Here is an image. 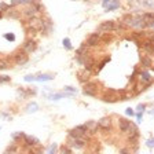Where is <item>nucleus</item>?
<instances>
[{
	"label": "nucleus",
	"mask_w": 154,
	"mask_h": 154,
	"mask_svg": "<svg viewBox=\"0 0 154 154\" xmlns=\"http://www.w3.org/2000/svg\"><path fill=\"white\" fill-rule=\"evenodd\" d=\"M52 76H50V74H40L39 77H36L37 81H48V80H52Z\"/></svg>",
	"instance_id": "nucleus-13"
},
{
	"label": "nucleus",
	"mask_w": 154,
	"mask_h": 154,
	"mask_svg": "<svg viewBox=\"0 0 154 154\" xmlns=\"http://www.w3.org/2000/svg\"><path fill=\"white\" fill-rule=\"evenodd\" d=\"M99 39H101V37H99L98 33H92V35L87 39V46L88 47H95L96 44H99Z\"/></svg>",
	"instance_id": "nucleus-6"
},
{
	"label": "nucleus",
	"mask_w": 154,
	"mask_h": 154,
	"mask_svg": "<svg viewBox=\"0 0 154 154\" xmlns=\"http://www.w3.org/2000/svg\"><path fill=\"white\" fill-rule=\"evenodd\" d=\"M0 18H2V12H0Z\"/></svg>",
	"instance_id": "nucleus-36"
},
{
	"label": "nucleus",
	"mask_w": 154,
	"mask_h": 154,
	"mask_svg": "<svg viewBox=\"0 0 154 154\" xmlns=\"http://www.w3.org/2000/svg\"><path fill=\"white\" fill-rule=\"evenodd\" d=\"M52 101H58V99H61V98H65V94H55V95H51L50 96Z\"/></svg>",
	"instance_id": "nucleus-19"
},
{
	"label": "nucleus",
	"mask_w": 154,
	"mask_h": 154,
	"mask_svg": "<svg viewBox=\"0 0 154 154\" xmlns=\"http://www.w3.org/2000/svg\"><path fill=\"white\" fill-rule=\"evenodd\" d=\"M36 48H37V44L35 40H28V41L23 44V51L25 52H33Z\"/></svg>",
	"instance_id": "nucleus-5"
},
{
	"label": "nucleus",
	"mask_w": 154,
	"mask_h": 154,
	"mask_svg": "<svg viewBox=\"0 0 154 154\" xmlns=\"http://www.w3.org/2000/svg\"><path fill=\"white\" fill-rule=\"evenodd\" d=\"M61 151H62V153H70L72 150L67 149V147H62V149H61Z\"/></svg>",
	"instance_id": "nucleus-27"
},
{
	"label": "nucleus",
	"mask_w": 154,
	"mask_h": 154,
	"mask_svg": "<svg viewBox=\"0 0 154 154\" xmlns=\"http://www.w3.org/2000/svg\"><path fill=\"white\" fill-rule=\"evenodd\" d=\"M113 28H114V22L106 21V22H102L98 26V30L99 32H110V30H113Z\"/></svg>",
	"instance_id": "nucleus-4"
},
{
	"label": "nucleus",
	"mask_w": 154,
	"mask_h": 154,
	"mask_svg": "<svg viewBox=\"0 0 154 154\" xmlns=\"http://www.w3.org/2000/svg\"><path fill=\"white\" fill-rule=\"evenodd\" d=\"M8 15H10V17H14V18H17V17H18V14H17V12H14V11H12V12L10 11V12H8Z\"/></svg>",
	"instance_id": "nucleus-31"
},
{
	"label": "nucleus",
	"mask_w": 154,
	"mask_h": 154,
	"mask_svg": "<svg viewBox=\"0 0 154 154\" xmlns=\"http://www.w3.org/2000/svg\"><path fill=\"white\" fill-rule=\"evenodd\" d=\"M65 90H66V91H69V92H72V94L77 92V90H76V88H73V87H65Z\"/></svg>",
	"instance_id": "nucleus-24"
},
{
	"label": "nucleus",
	"mask_w": 154,
	"mask_h": 154,
	"mask_svg": "<svg viewBox=\"0 0 154 154\" xmlns=\"http://www.w3.org/2000/svg\"><path fill=\"white\" fill-rule=\"evenodd\" d=\"M98 127H101V128H103V129L111 128V120H110V118H107V117L99 120V121H98Z\"/></svg>",
	"instance_id": "nucleus-7"
},
{
	"label": "nucleus",
	"mask_w": 154,
	"mask_h": 154,
	"mask_svg": "<svg viewBox=\"0 0 154 154\" xmlns=\"http://www.w3.org/2000/svg\"><path fill=\"white\" fill-rule=\"evenodd\" d=\"M85 127H87L88 128V132H90V129H91V133H94L95 132V129H96V127H98V124L96 122H92V121H90V122H87V124H85Z\"/></svg>",
	"instance_id": "nucleus-14"
},
{
	"label": "nucleus",
	"mask_w": 154,
	"mask_h": 154,
	"mask_svg": "<svg viewBox=\"0 0 154 154\" xmlns=\"http://www.w3.org/2000/svg\"><path fill=\"white\" fill-rule=\"evenodd\" d=\"M140 118H142V111L138 113V120H140Z\"/></svg>",
	"instance_id": "nucleus-35"
},
{
	"label": "nucleus",
	"mask_w": 154,
	"mask_h": 154,
	"mask_svg": "<svg viewBox=\"0 0 154 154\" xmlns=\"http://www.w3.org/2000/svg\"><path fill=\"white\" fill-rule=\"evenodd\" d=\"M129 125H131V122H129L127 118H120L118 120V127H120V129H121L122 132L128 131V129H129Z\"/></svg>",
	"instance_id": "nucleus-8"
},
{
	"label": "nucleus",
	"mask_w": 154,
	"mask_h": 154,
	"mask_svg": "<svg viewBox=\"0 0 154 154\" xmlns=\"http://www.w3.org/2000/svg\"><path fill=\"white\" fill-rule=\"evenodd\" d=\"M15 146H12V147H8V149H7V151H15Z\"/></svg>",
	"instance_id": "nucleus-32"
},
{
	"label": "nucleus",
	"mask_w": 154,
	"mask_h": 154,
	"mask_svg": "<svg viewBox=\"0 0 154 154\" xmlns=\"http://www.w3.org/2000/svg\"><path fill=\"white\" fill-rule=\"evenodd\" d=\"M4 37H6L7 40H11V41H14V40H15L14 35H4Z\"/></svg>",
	"instance_id": "nucleus-25"
},
{
	"label": "nucleus",
	"mask_w": 154,
	"mask_h": 154,
	"mask_svg": "<svg viewBox=\"0 0 154 154\" xmlns=\"http://www.w3.org/2000/svg\"><path fill=\"white\" fill-rule=\"evenodd\" d=\"M131 21H132V15H125L124 18H122V22L128 23V25H131Z\"/></svg>",
	"instance_id": "nucleus-20"
},
{
	"label": "nucleus",
	"mask_w": 154,
	"mask_h": 154,
	"mask_svg": "<svg viewBox=\"0 0 154 154\" xmlns=\"http://www.w3.org/2000/svg\"><path fill=\"white\" fill-rule=\"evenodd\" d=\"M143 48H145V51L149 54V55H151V54H153V43H151V40L143 43Z\"/></svg>",
	"instance_id": "nucleus-9"
},
{
	"label": "nucleus",
	"mask_w": 154,
	"mask_h": 154,
	"mask_svg": "<svg viewBox=\"0 0 154 154\" xmlns=\"http://www.w3.org/2000/svg\"><path fill=\"white\" fill-rule=\"evenodd\" d=\"M10 67V65L7 61H4V59H0V70H4V69H8Z\"/></svg>",
	"instance_id": "nucleus-17"
},
{
	"label": "nucleus",
	"mask_w": 154,
	"mask_h": 154,
	"mask_svg": "<svg viewBox=\"0 0 154 154\" xmlns=\"http://www.w3.org/2000/svg\"><path fill=\"white\" fill-rule=\"evenodd\" d=\"M37 110V105L36 103H30L28 106V111H36Z\"/></svg>",
	"instance_id": "nucleus-21"
},
{
	"label": "nucleus",
	"mask_w": 154,
	"mask_h": 154,
	"mask_svg": "<svg viewBox=\"0 0 154 154\" xmlns=\"http://www.w3.org/2000/svg\"><path fill=\"white\" fill-rule=\"evenodd\" d=\"M48 151H50V153H54V151H57V146H55V145H52V146H51L50 149H48Z\"/></svg>",
	"instance_id": "nucleus-26"
},
{
	"label": "nucleus",
	"mask_w": 154,
	"mask_h": 154,
	"mask_svg": "<svg viewBox=\"0 0 154 154\" xmlns=\"http://www.w3.org/2000/svg\"><path fill=\"white\" fill-rule=\"evenodd\" d=\"M25 80H26V81H32V80H36V77H33V76H26Z\"/></svg>",
	"instance_id": "nucleus-29"
},
{
	"label": "nucleus",
	"mask_w": 154,
	"mask_h": 154,
	"mask_svg": "<svg viewBox=\"0 0 154 154\" xmlns=\"http://www.w3.org/2000/svg\"><path fill=\"white\" fill-rule=\"evenodd\" d=\"M103 101L105 102H116V101H117V98H116L114 95H111L110 92H106V94L103 95Z\"/></svg>",
	"instance_id": "nucleus-11"
},
{
	"label": "nucleus",
	"mask_w": 154,
	"mask_h": 154,
	"mask_svg": "<svg viewBox=\"0 0 154 154\" xmlns=\"http://www.w3.org/2000/svg\"><path fill=\"white\" fill-rule=\"evenodd\" d=\"M140 78H142L143 81H147V83H150V81H151L150 73H147V72H142V73H140Z\"/></svg>",
	"instance_id": "nucleus-15"
},
{
	"label": "nucleus",
	"mask_w": 154,
	"mask_h": 154,
	"mask_svg": "<svg viewBox=\"0 0 154 154\" xmlns=\"http://www.w3.org/2000/svg\"><path fill=\"white\" fill-rule=\"evenodd\" d=\"M78 77H80L81 81H87L88 78H90V72H88V69H85L84 72H80V73H78Z\"/></svg>",
	"instance_id": "nucleus-10"
},
{
	"label": "nucleus",
	"mask_w": 154,
	"mask_h": 154,
	"mask_svg": "<svg viewBox=\"0 0 154 154\" xmlns=\"http://www.w3.org/2000/svg\"><path fill=\"white\" fill-rule=\"evenodd\" d=\"M118 3L117 2H114V3H113V4H110V6H109V7H107V11H113V10H117L118 8Z\"/></svg>",
	"instance_id": "nucleus-18"
},
{
	"label": "nucleus",
	"mask_w": 154,
	"mask_h": 154,
	"mask_svg": "<svg viewBox=\"0 0 154 154\" xmlns=\"http://www.w3.org/2000/svg\"><path fill=\"white\" fill-rule=\"evenodd\" d=\"M127 114H128V116H133V110H132V109H127Z\"/></svg>",
	"instance_id": "nucleus-30"
},
{
	"label": "nucleus",
	"mask_w": 154,
	"mask_h": 154,
	"mask_svg": "<svg viewBox=\"0 0 154 154\" xmlns=\"http://www.w3.org/2000/svg\"><path fill=\"white\" fill-rule=\"evenodd\" d=\"M87 127L85 125H80V127H76L74 129H72V131L69 132V135L72 136V138H83V136L87 133Z\"/></svg>",
	"instance_id": "nucleus-1"
},
{
	"label": "nucleus",
	"mask_w": 154,
	"mask_h": 154,
	"mask_svg": "<svg viewBox=\"0 0 154 154\" xmlns=\"http://www.w3.org/2000/svg\"><path fill=\"white\" fill-rule=\"evenodd\" d=\"M153 143H154V142H153L151 139H150L149 142H147V146H149V147H153Z\"/></svg>",
	"instance_id": "nucleus-33"
},
{
	"label": "nucleus",
	"mask_w": 154,
	"mask_h": 154,
	"mask_svg": "<svg viewBox=\"0 0 154 154\" xmlns=\"http://www.w3.org/2000/svg\"><path fill=\"white\" fill-rule=\"evenodd\" d=\"M2 8H3V10H6V8H8V6H6V4H2Z\"/></svg>",
	"instance_id": "nucleus-34"
},
{
	"label": "nucleus",
	"mask_w": 154,
	"mask_h": 154,
	"mask_svg": "<svg viewBox=\"0 0 154 154\" xmlns=\"http://www.w3.org/2000/svg\"><path fill=\"white\" fill-rule=\"evenodd\" d=\"M113 0H103V3H102V4H103V7H107V4L109 3H111Z\"/></svg>",
	"instance_id": "nucleus-28"
},
{
	"label": "nucleus",
	"mask_w": 154,
	"mask_h": 154,
	"mask_svg": "<svg viewBox=\"0 0 154 154\" xmlns=\"http://www.w3.org/2000/svg\"><path fill=\"white\" fill-rule=\"evenodd\" d=\"M7 81H10V77H8V76H3V77H0V83H7Z\"/></svg>",
	"instance_id": "nucleus-23"
},
{
	"label": "nucleus",
	"mask_w": 154,
	"mask_h": 154,
	"mask_svg": "<svg viewBox=\"0 0 154 154\" xmlns=\"http://www.w3.org/2000/svg\"><path fill=\"white\" fill-rule=\"evenodd\" d=\"M23 138H25V145H28V146H35V145H37V139L30 138V136H23Z\"/></svg>",
	"instance_id": "nucleus-12"
},
{
	"label": "nucleus",
	"mask_w": 154,
	"mask_h": 154,
	"mask_svg": "<svg viewBox=\"0 0 154 154\" xmlns=\"http://www.w3.org/2000/svg\"><path fill=\"white\" fill-rule=\"evenodd\" d=\"M63 46H65V48L70 50V48H72V46H70V40H69V39H63Z\"/></svg>",
	"instance_id": "nucleus-22"
},
{
	"label": "nucleus",
	"mask_w": 154,
	"mask_h": 154,
	"mask_svg": "<svg viewBox=\"0 0 154 154\" xmlns=\"http://www.w3.org/2000/svg\"><path fill=\"white\" fill-rule=\"evenodd\" d=\"M14 59H15V62L18 65H25L26 62H28V59H29L28 52H25V51H19V52H17L14 55Z\"/></svg>",
	"instance_id": "nucleus-3"
},
{
	"label": "nucleus",
	"mask_w": 154,
	"mask_h": 154,
	"mask_svg": "<svg viewBox=\"0 0 154 154\" xmlns=\"http://www.w3.org/2000/svg\"><path fill=\"white\" fill-rule=\"evenodd\" d=\"M84 94L88 96H95L98 94V85L95 83H87L84 87Z\"/></svg>",
	"instance_id": "nucleus-2"
},
{
	"label": "nucleus",
	"mask_w": 154,
	"mask_h": 154,
	"mask_svg": "<svg viewBox=\"0 0 154 154\" xmlns=\"http://www.w3.org/2000/svg\"><path fill=\"white\" fill-rule=\"evenodd\" d=\"M142 65L145 67H150V66H151V59H150L149 57H143L142 58Z\"/></svg>",
	"instance_id": "nucleus-16"
}]
</instances>
